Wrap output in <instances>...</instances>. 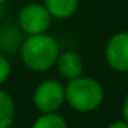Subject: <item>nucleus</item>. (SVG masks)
<instances>
[{"label":"nucleus","instance_id":"1","mask_svg":"<svg viewBox=\"0 0 128 128\" xmlns=\"http://www.w3.org/2000/svg\"><path fill=\"white\" fill-rule=\"evenodd\" d=\"M20 55L27 68L42 73L55 66L60 55V46L58 42L48 33L33 34L24 39Z\"/></svg>","mask_w":128,"mask_h":128},{"label":"nucleus","instance_id":"2","mask_svg":"<svg viewBox=\"0 0 128 128\" xmlns=\"http://www.w3.org/2000/svg\"><path fill=\"white\" fill-rule=\"evenodd\" d=\"M104 100L103 85L88 76L72 79L66 85V103L76 112L90 113L97 110Z\"/></svg>","mask_w":128,"mask_h":128},{"label":"nucleus","instance_id":"3","mask_svg":"<svg viewBox=\"0 0 128 128\" xmlns=\"http://www.w3.org/2000/svg\"><path fill=\"white\" fill-rule=\"evenodd\" d=\"M66 103V85L55 79L40 82L33 92V104L42 113L57 112Z\"/></svg>","mask_w":128,"mask_h":128},{"label":"nucleus","instance_id":"4","mask_svg":"<svg viewBox=\"0 0 128 128\" xmlns=\"http://www.w3.org/2000/svg\"><path fill=\"white\" fill-rule=\"evenodd\" d=\"M51 22H52V15L49 14L46 6L40 3L26 4L18 15V26L27 36L48 33Z\"/></svg>","mask_w":128,"mask_h":128},{"label":"nucleus","instance_id":"5","mask_svg":"<svg viewBox=\"0 0 128 128\" xmlns=\"http://www.w3.org/2000/svg\"><path fill=\"white\" fill-rule=\"evenodd\" d=\"M104 58L113 70L128 73V32L116 33L107 40Z\"/></svg>","mask_w":128,"mask_h":128},{"label":"nucleus","instance_id":"6","mask_svg":"<svg viewBox=\"0 0 128 128\" xmlns=\"http://www.w3.org/2000/svg\"><path fill=\"white\" fill-rule=\"evenodd\" d=\"M55 67H57L61 78L67 79V80H72V79H76V78L82 76V73H84V60L74 51H64L58 55Z\"/></svg>","mask_w":128,"mask_h":128},{"label":"nucleus","instance_id":"7","mask_svg":"<svg viewBox=\"0 0 128 128\" xmlns=\"http://www.w3.org/2000/svg\"><path fill=\"white\" fill-rule=\"evenodd\" d=\"M43 4L46 6L52 18L68 20L76 14L79 0H43Z\"/></svg>","mask_w":128,"mask_h":128},{"label":"nucleus","instance_id":"8","mask_svg":"<svg viewBox=\"0 0 128 128\" xmlns=\"http://www.w3.org/2000/svg\"><path fill=\"white\" fill-rule=\"evenodd\" d=\"M15 103L12 97L0 88V128H10L15 121Z\"/></svg>","mask_w":128,"mask_h":128},{"label":"nucleus","instance_id":"9","mask_svg":"<svg viewBox=\"0 0 128 128\" xmlns=\"http://www.w3.org/2000/svg\"><path fill=\"white\" fill-rule=\"evenodd\" d=\"M32 128H68L67 122L61 115L57 112H49V113H42L39 118L34 119Z\"/></svg>","mask_w":128,"mask_h":128},{"label":"nucleus","instance_id":"10","mask_svg":"<svg viewBox=\"0 0 128 128\" xmlns=\"http://www.w3.org/2000/svg\"><path fill=\"white\" fill-rule=\"evenodd\" d=\"M10 72H12V67H10L8 57L3 52H0V85H3L9 79Z\"/></svg>","mask_w":128,"mask_h":128},{"label":"nucleus","instance_id":"11","mask_svg":"<svg viewBox=\"0 0 128 128\" xmlns=\"http://www.w3.org/2000/svg\"><path fill=\"white\" fill-rule=\"evenodd\" d=\"M107 128H128V121L127 119H118V121H113L110 122Z\"/></svg>","mask_w":128,"mask_h":128},{"label":"nucleus","instance_id":"12","mask_svg":"<svg viewBox=\"0 0 128 128\" xmlns=\"http://www.w3.org/2000/svg\"><path fill=\"white\" fill-rule=\"evenodd\" d=\"M122 115H124V119L128 121V96L124 100V104H122Z\"/></svg>","mask_w":128,"mask_h":128},{"label":"nucleus","instance_id":"13","mask_svg":"<svg viewBox=\"0 0 128 128\" xmlns=\"http://www.w3.org/2000/svg\"><path fill=\"white\" fill-rule=\"evenodd\" d=\"M8 0H0V4H3V3H6Z\"/></svg>","mask_w":128,"mask_h":128}]
</instances>
